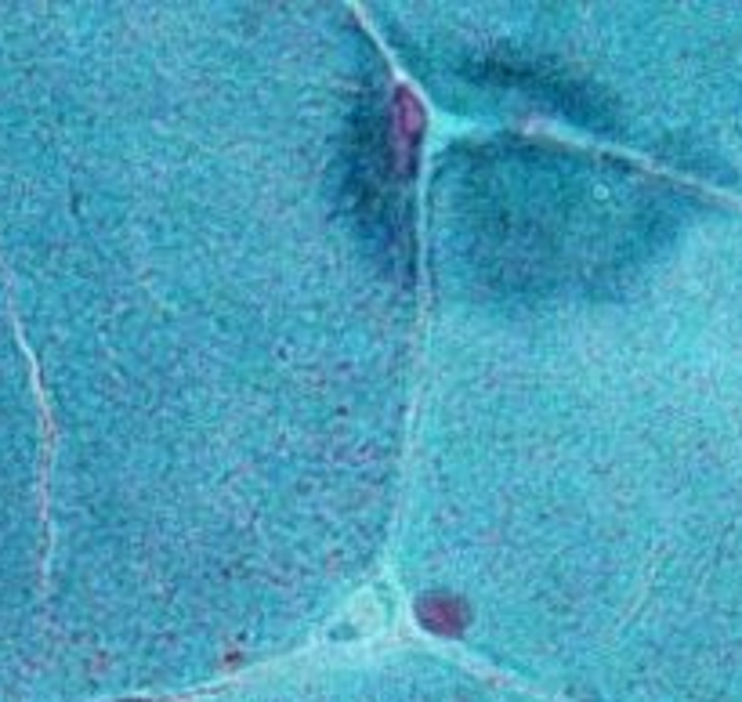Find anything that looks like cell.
<instances>
[{"label": "cell", "instance_id": "obj_1", "mask_svg": "<svg viewBox=\"0 0 742 702\" xmlns=\"http://www.w3.org/2000/svg\"><path fill=\"white\" fill-rule=\"evenodd\" d=\"M424 623L431 631H456L461 623V605L453 598H431L424 605Z\"/></svg>", "mask_w": 742, "mask_h": 702}]
</instances>
